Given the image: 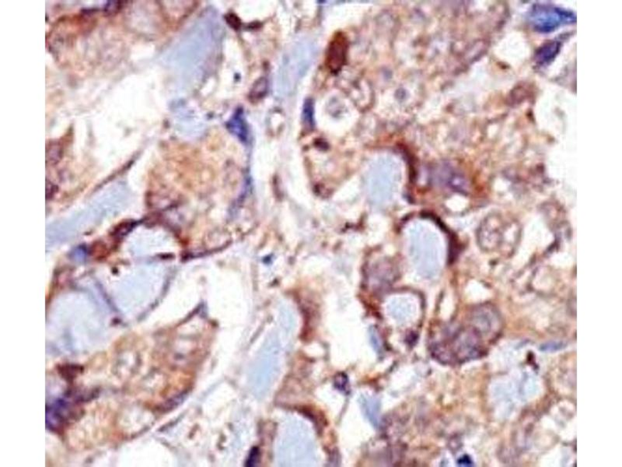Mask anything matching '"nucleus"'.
Returning a JSON list of instances; mask_svg holds the SVG:
<instances>
[{"label":"nucleus","instance_id":"obj_4","mask_svg":"<svg viewBox=\"0 0 622 467\" xmlns=\"http://www.w3.org/2000/svg\"><path fill=\"white\" fill-rule=\"evenodd\" d=\"M348 41L342 35H336L331 41L326 56L327 68L331 73H336L340 71L344 65L346 60Z\"/></svg>","mask_w":622,"mask_h":467},{"label":"nucleus","instance_id":"obj_7","mask_svg":"<svg viewBox=\"0 0 622 467\" xmlns=\"http://www.w3.org/2000/svg\"><path fill=\"white\" fill-rule=\"evenodd\" d=\"M459 463H460V465L469 466L470 464H471V461H470L469 458L466 456V457L461 458V460L460 461Z\"/></svg>","mask_w":622,"mask_h":467},{"label":"nucleus","instance_id":"obj_3","mask_svg":"<svg viewBox=\"0 0 622 467\" xmlns=\"http://www.w3.org/2000/svg\"><path fill=\"white\" fill-rule=\"evenodd\" d=\"M530 26L539 34H549L565 25L577 22V14L572 11L546 4H536L530 9Z\"/></svg>","mask_w":622,"mask_h":467},{"label":"nucleus","instance_id":"obj_1","mask_svg":"<svg viewBox=\"0 0 622 467\" xmlns=\"http://www.w3.org/2000/svg\"><path fill=\"white\" fill-rule=\"evenodd\" d=\"M481 330L476 327L460 328L439 342H434L432 353L445 363L462 362L480 357L483 353Z\"/></svg>","mask_w":622,"mask_h":467},{"label":"nucleus","instance_id":"obj_2","mask_svg":"<svg viewBox=\"0 0 622 467\" xmlns=\"http://www.w3.org/2000/svg\"><path fill=\"white\" fill-rule=\"evenodd\" d=\"M412 261L422 274L433 277L439 268V246L435 234L424 225L413 227L409 234Z\"/></svg>","mask_w":622,"mask_h":467},{"label":"nucleus","instance_id":"obj_5","mask_svg":"<svg viewBox=\"0 0 622 467\" xmlns=\"http://www.w3.org/2000/svg\"><path fill=\"white\" fill-rule=\"evenodd\" d=\"M562 46L560 39L547 41L537 49L535 54V63L539 68H546L550 65L560 53Z\"/></svg>","mask_w":622,"mask_h":467},{"label":"nucleus","instance_id":"obj_6","mask_svg":"<svg viewBox=\"0 0 622 467\" xmlns=\"http://www.w3.org/2000/svg\"><path fill=\"white\" fill-rule=\"evenodd\" d=\"M336 385L339 390L346 392L348 390V380L343 374H338L336 379Z\"/></svg>","mask_w":622,"mask_h":467}]
</instances>
